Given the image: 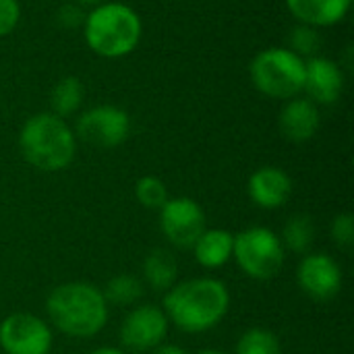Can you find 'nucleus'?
Wrapping results in <instances>:
<instances>
[{"label": "nucleus", "instance_id": "obj_1", "mask_svg": "<svg viewBox=\"0 0 354 354\" xmlns=\"http://www.w3.org/2000/svg\"><path fill=\"white\" fill-rule=\"evenodd\" d=\"M230 307V295L224 282L214 278H195L172 286L164 297V313L178 330L201 334L216 328Z\"/></svg>", "mask_w": 354, "mask_h": 354}, {"label": "nucleus", "instance_id": "obj_2", "mask_svg": "<svg viewBox=\"0 0 354 354\" xmlns=\"http://www.w3.org/2000/svg\"><path fill=\"white\" fill-rule=\"evenodd\" d=\"M52 324L66 336L91 338L108 322V303L100 288L87 282L56 286L46 301Z\"/></svg>", "mask_w": 354, "mask_h": 354}, {"label": "nucleus", "instance_id": "obj_3", "mask_svg": "<svg viewBox=\"0 0 354 354\" xmlns=\"http://www.w3.org/2000/svg\"><path fill=\"white\" fill-rule=\"evenodd\" d=\"M19 147L23 158L33 168L44 172H58L73 162L77 139L64 118H58L52 112H41L23 124Z\"/></svg>", "mask_w": 354, "mask_h": 354}, {"label": "nucleus", "instance_id": "obj_4", "mask_svg": "<svg viewBox=\"0 0 354 354\" xmlns=\"http://www.w3.org/2000/svg\"><path fill=\"white\" fill-rule=\"evenodd\" d=\"M83 35L95 54L120 58L139 46L141 19L122 2H102L85 17Z\"/></svg>", "mask_w": 354, "mask_h": 354}, {"label": "nucleus", "instance_id": "obj_5", "mask_svg": "<svg viewBox=\"0 0 354 354\" xmlns=\"http://www.w3.org/2000/svg\"><path fill=\"white\" fill-rule=\"evenodd\" d=\"M249 75L263 95L292 100L303 93L305 58L297 56L288 48H268L251 60Z\"/></svg>", "mask_w": 354, "mask_h": 354}, {"label": "nucleus", "instance_id": "obj_6", "mask_svg": "<svg viewBox=\"0 0 354 354\" xmlns=\"http://www.w3.org/2000/svg\"><path fill=\"white\" fill-rule=\"evenodd\" d=\"M232 257L249 278L270 280L284 266V245L270 228L253 226L234 236Z\"/></svg>", "mask_w": 354, "mask_h": 354}, {"label": "nucleus", "instance_id": "obj_7", "mask_svg": "<svg viewBox=\"0 0 354 354\" xmlns=\"http://www.w3.org/2000/svg\"><path fill=\"white\" fill-rule=\"evenodd\" d=\"M131 133V118L122 108L95 106L83 112L77 120V135L89 145L112 149L127 141Z\"/></svg>", "mask_w": 354, "mask_h": 354}, {"label": "nucleus", "instance_id": "obj_8", "mask_svg": "<svg viewBox=\"0 0 354 354\" xmlns=\"http://www.w3.org/2000/svg\"><path fill=\"white\" fill-rule=\"evenodd\" d=\"M0 346L6 354H48L52 330L31 313H12L0 324Z\"/></svg>", "mask_w": 354, "mask_h": 354}, {"label": "nucleus", "instance_id": "obj_9", "mask_svg": "<svg viewBox=\"0 0 354 354\" xmlns=\"http://www.w3.org/2000/svg\"><path fill=\"white\" fill-rule=\"evenodd\" d=\"M160 226L174 247L189 249L205 230V214L201 205L189 197L168 199L160 207Z\"/></svg>", "mask_w": 354, "mask_h": 354}, {"label": "nucleus", "instance_id": "obj_10", "mask_svg": "<svg viewBox=\"0 0 354 354\" xmlns=\"http://www.w3.org/2000/svg\"><path fill=\"white\" fill-rule=\"evenodd\" d=\"M168 317L153 305L135 307L120 328V344L131 353H147L158 348L168 334Z\"/></svg>", "mask_w": 354, "mask_h": 354}, {"label": "nucleus", "instance_id": "obj_11", "mask_svg": "<svg viewBox=\"0 0 354 354\" xmlns=\"http://www.w3.org/2000/svg\"><path fill=\"white\" fill-rule=\"evenodd\" d=\"M297 280L301 290L319 303L332 301L342 288L340 266L334 257L326 253L307 255L297 270Z\"/></svg>", "mask_w": 354, "mask_h": 354}, {"label": "nucleus", "instance_id": "obj_12", "mask_svg": "<svg viewBox=\"0 0 354 354\" xmlns=\"http://www.w3.org/2000/svg\"><path fill=\"white\" fill-rule=\"evenodd\" d=\"M344 89V73L332 58L313 56L305 60V85L309 100L315 104H334Z\"/></svg>", "mask_w": 354, "mask_h": 354}, {"label": "nucleus", "instance_id": "obj_13", "mask_svg": "<svg viewBox=\"0 0 354 354\" xmlns=\"http://www.w3.org/2000/svg\"><path fill=\"white\" fill-rule=\"evenodd\" d=\"M247 191L255 205L263 209H278L290 199L292 180L282 168L266 166L251 174Z\"/></svg>", "mask_w": 354, "mask_h": 354}, {"label": "nucleus", "instance_id": "obj_14", "mask_svg": "<svg viewBox=\"0 0 354 354\" xmlns=\"http://www.w3.org/2000/svg\"><path fill=\"white\" fill-rule=\"evenodd\" d=\"M322 116L315 102L309 97H292L286 100L280 112V131L292 143L309 141L319 129Z\"/></svg>", "mask_w": 354, "mask_h": 354}, {"label": "nucleus", "instance_id": "obj_15", "mask_svg": "<svg viewBox=\"0 0 354 354\" xmlns=\"http://www.w3.org/2000/svg\"><path fill=\"white\" fill-rule=\"evenodd\" d=\"M351 4L353 0H286L288 10L299 23L315 29L340 23Z\"/></svg>", "mask_w": 354, "mask_h": 354}, {"label": "nucleus", "instance_id": "obj_16", "mask_svg": "<svg viewBox=\"0 0 354 354\" xmlns=\"http://www.w3.org/2000/svg\"><path fill=\"white\" fill-rule=\"evenodd\" d=\"M193 251H195V259L199 261V266L209 268V270L222 268L232 257L234 234H230L228 230H220V228L203 230V234L195 241Z\"/></svg>", "mask_w": 354, "mask_h": 354}, {"label": "nucleus", "instance_id": "obj_17", "mask_svg": "<svg viewBox=\"0 0 354 354\" xmlns=\"http://www.w3.org/2000/svg\"><path fill=\"white\" fill-rule=\"evenodd\" d=\"M178 276V266L166 249L151 251L143 261V278L153 290H170Z\"/></svg>", "mask_w": 354, "mask_h": 354}, {"label": "nucleus", "instance_id": "obj_18", "mask_svg": "<svg viewBox=\"0 0 354 354\" xmlns=\"http://www.w3.org/2000/svg\"><path fill=\"white\" fill-rule=\"evenodd\" d=\"M83 83L77 77H64L60 79L50 93V106H52V114H56L58 118H68L71 114H75L81 108L83 102Z\"/></svg>", "mask_w": 354, "mask_h": 354}, {"label": "nucleus", "instance_id": "obj_19", "mask_svg": "<svg viewBox=\"0 0 354 354\" xmlns=\"http://www.w3.org/2000/svg\"><path fill=\"white\" fill-rule=\"evenodd\" d=\"M102 295L106 303L110 305L129 307V305H135L143 297V284L139 282V278L131 274H118L106 284V290Z\"/></svg>", "mask_w": 354, "mask_h": 354}, {"label": "nucleus", "instance_id": "obj_20", "mask_svg": "<svg viewBox=\"0 0 354 354\" xmlns=\"http://www.w3.org/2000/svg\"><path fill=\"white\" fill-rule=\"evenodd\" d=\"M313 239H315V226H313V220L309 216H295L290 218V222L284 226V232H282V245L288 247L290 251L295 253H307L313 245Z\"/></svg>", "mask_w": 354, "mask_h": 354}, {"label": "nucleus", "instance_id": "obj_21", "mask_svg": "<svg viewBox=\"0 0 354 354\" xmlns=\"http://www.w3.org/2000/svg\"><path fill=\"white\" fill-rule=\"evenodd\" d=\"M236 354H282V346L276 334H272L270 330L253 328L241 336Z\"/></svg>", "mask_w": 354, "mask_h": 354}, {"label": "nucleus", "instance_id": "obj_22", "mask_svg": "<svg viewBox=\"0 0 354 354\" xmlns=\"http://www.w3.org/2000/svg\"><path fill=\"white\" fill-rule=\"evenodd\" d=\"M137 201L147 209H160L168 201V189L158 176H143L135 185Z\"/></svg>", "mask_w": 354, "mask_h": 354}, {"label": "nucleus", "instance_id": "obj_23", "mask_svg": "<svg viewBox=\"0 0 354 354\" xmlns=\"http://www.w3.org/2000/svg\"><path fill=\"white\" fill-rule=\"evenodd\" d=\"M288 46H290L288 50L295 52L297 56H301V58H305V56L307 58H313L317 54L319 46H322V35H319V31L315 27H309V25L299 23L292 29L290 37H288Z\"/></svg>", "mask_w": 354, "mask_h": 354}, {"label": "nucleus", "instance_id": "obj_24", "mask_svg": "<svg viewBox=\"0 0 354 354\" xmlns=\"http://www.w3.org/2000/svg\"><path fill=\"white\" fill-rule=\"evenodd\" d=\"M332 239L338 247L351 249L354 245V218L351 214H340L332 222Z\"/></svg>", "mask_w": 354, "mask_h": 354}, {"label": "nucleus", "instance_id": "obj_25", "mask_svg": "<svg viewBox=\"0 0 354 354\" xmlns=\"http://www.w3.org/2000/svg\"><path fill=\"white\" fill-rule=\"evenodd\" d=\"M21 19V6L17 0H0V37L8 35Z\"/></svg>", "mask_w": 354, "mask_h": 354}, {"label": "nucleus", "instance_id": "obj_26", "mask_svg": "<svg viewBox=\"0 0 354 354\" xmlns=\"http://www.w3.org/2000/svg\"><path fill=\"white\" fill-rule=\"evenodd\" d=\"M85 10L81 8V4H75V2H68V4H62L56 12V19L58 23L64 27V29H77V27H83L85 23Z\"/></svg>", "mask_w": 354, "mask_h": 354}, {"label": "nucleus", "instance_id": "obj_27", "mask_svg": "<svg viewBox=\"0 0 354 354\" xmlns=\"http://www.w3.org/2000/svg\"><path fill=\"white\" fill-rule=\"evenodd\" d=\"M151 354H187L180 346L176 344H160L158 348H153Z\"/></svg>", "mask_w": 354, "mask_h": 354}, {"label": "nucleus", "instance_id": "obj_28", "mask_svg": "<svg viewBox=\"0 0 354 354\" xmlns=\"http://www.w3.org/2000/svg\"><path fill=\"white\" fill-rule=\"evenodd\" d=\"M89 354H124L120 348H112V346H104V348H95L93 353Z\"/></svg>", "mask_w": 354, "mask_h": 354}, {"label": "nucleus", "instance_id": "obj_29", "mask_svg": "<svg viewBox=\"0 0 354 354\" xmlns=\"http://www.w3.org/2000/svg\"><path fill=\"white\" fill-rule=\"evenodd\" d=\"M104 0H79V4H89V6H97V4H102Z\"/></svg>", "mask_w": 354, "mask_h": 354}, {"label": "nucleus", "instance_id": "obj_30", "mask_svg": "<svg viewBox=\"0 0 354 354\" xmlns=\"http://www.w3.org/2000/svg\"><path fill=\"white\" fill-rule=\"evenodd\" d=\"M197 354H224V353H220V351H201V353H197Z\"/></svg>", "mask_w": 354, "mask_h": 354}]
</instances>
